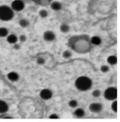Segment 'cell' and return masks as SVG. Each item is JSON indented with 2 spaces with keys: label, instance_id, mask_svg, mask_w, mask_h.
<instances>
[{
  "label": "cell",
  "instance_id": "obj_9",
  "mask_svg": "<svg viewBox=\"0 0 120 122\" xmlns=\"http://www.w3.org/2000/svg\"><path fill=\"white\" fill-rule=\"evenodd\" d=\"M8 78H9V80H10L12 82H16L19 79V74L17 72H15V71H11V72H10L8 74Z\"/></svg>",
  "mask_w": 120,
  "mask_h": 122
},
{
  "label": "cell",
  "instance_id": "obj_11",
  "mask_svg": "<svg viewBox=\"0 0 120 122\" xmlns=\"http://www.w3.org/2000/svg\"><path fill=\"white\" fill-rule=\"evenodd\" d=\"M91 43L93 45H100L101 44V39L99 36H94L91 39Z\"/></svg>",
  "mask_w": 120,
  "mask_h": 122
},
{
  "label": "cell",
  "instance_id": "obj_19",
  "mask_svg": "<svg viewBox=\"0 0 120 122\" xmlns=\"http://www.w3.org/2000/svg\"><path fill=\"white\" fill-rule=\"evenodd\" d=\"M112 109L114 112H117V102L115 101L113 103H112Z\"/></svg>",
  "mask_w": 120,
  "mask_h": 122
},
{
  "label": "cell",
  "instance_id": "obj_20",
  "mask_svg": "<svg viewBox=\"0 0 120 122\" xmlns=\"http://www.w3.org/2000/svg\"><path fill=\"white\" fill-rule=\"evenodd\" d=\"M40 17H42V18H45V17H47V15H48V12L45 10H41L40 11Z\"/></svg>",
  "mask_w": 120,
  "mask_h": 122
},
{
  "label": "cell",
  "instance_id": "obj_23",
  "mask_svg": "<svg viewBox=\"0 0 120 122\" xmlns=\"http://www.w3.org/2000/svg\"><path fill=\"white\" fill-rule=\"evenodd\" d=\"M100 71H102V72H106V71H109V68H108V66H101V68H100Z\"/></svg>",
  "mask_w": 120,
  "mask_h": 122
},
{
  "label": "cell",
  "instance_id": "obj_6",
  "mask_svg": "<svg viewBox=\"0 0 120 122\" xmlns=\"http://www.w3.org/2000/svg\"><path fill=\"white\" fill-rule=\"evenodd\" d=\"M89 109L93 113H100L102 110V105L99 102H94L89 106Z\"/></svg>",
  "mask_w": 120,
  "mask_h": 122
},
{
  "label": "cell",
  "instance_id": "obj_12",
  "mask_svg": "<svg viewBox=\"0 0 120 122\" xmlns=\"http://www.w3.org/2000/svg\"><path fill=\"white\" fill-rule=\"evenodd\" d=\"M51 8H52V10H61V8H62V6H61V4H60L59 2H53L52 4H51Z\"/></svg>",
  "mask_w": 120,
  "mask_h": 122
},
{
  "label": "cell",
  "instance_id": "obj_14",
  "mask_svg": "<svg viewBox=\"0 0 120 122\" xmlns=\"http://www.w3.org/2000/svg\"><path fill=\"white\" fill-rule=\"evenodd\" d=\"M74 115L78 117H83L85 116V111L82 108H78L76 109V111L74 112Z\"/></svg>",
  "mask_w": 120,
  "mask_h": 122
},
{
  "label": "cell",
  "instance_id": "obj_8",
  "mask_svg": "<svg viewBox=\"0 0 120 122\" xmlns=\"http://www.w3.org/2000/svg\"><path fill=\"white\" fill-rule=\"evenodd\" d=\"M9 109V106L6 102L0 101V114H5Z\"/></svg>",
  "mask_w": 120,
  "mask_h": 122
},
{
  "label": "cell",
  "instance_id": "obj_26",
  "mask_svg": "<svg viewBox=\"0 0 120 122\" xmlns=\"http://www.w3.org/2000/svg\"><path fill=\"white\" fill-rule=\"evenodd\" d=\"M38 63H39V64H43V63H44V59L41 58V57H40V58L38 59Z\"/></svg>",
  "mask_w": 120,
  "mask_h": 122
},
{
  "label": "cell",
  "instance_id": "obj_27",
  "mask_svg": "<svg viewBox=\"0 0 120 122\" xmlns=\"http://www.w3.org/2000/svg\"><path fill=\"white\" fill-rule=\"evenodd\" d=\"M36 3H41V0H34ZM49 1H51V0H49Z\"/></svg>",
  "mask_w": 120,
  "mask_h": 122
},
{
  "label": "cell",
  "instance_id": "obj_24",
  "mask_svg": "<svg viewBox=\"0 0 120 122\" xmlns=\"http://www.w3.org/2000/svg\"><path fill=\"white\" fill-rule=\"evenodd\" d=\"M50 118H51V119H57V118H58V116L55 115V114H53V115L50 116Z\"/></svg>",
  "mask_w": 120,
  "mask_h": 122
},
{
  "label": "cell",
  "instance_id": "obj_3",
  "mask_svg": "<svg viewBox=\"0 0 120 122\" xmlns=\"http://www.w3.org/2000/svg\"><path fill=\"white\" fill-rule=\"evenodd\" d=\"M104 97L108 101H115L117 98V89L115 87H109L104 91Z\"/></svg>",
  "mask_w": 120,
  "mask_h": 122
},
{
  "label": "cell",
  "instance_id": "obj_10",
  "mask_svg": "<svg viewBox=\"0 0 120 122\" xmlns=\"http://www.w3.org/2000/svg\"><path fill=\"white\" fill-rule=\"evenodd\" d=\"M7 41H8V42H9V43L15 44V43L17 42L18 39H17L16 35H14V34H10V35H9V36H8V38H7Z\"/></svg>",
  "mask_w": 120,
  "mask_h": 122
},
{
  "label": "cell",
  "instance_id": "obj_2",
  "mask_svg": "<svg viewBox=\"0 0 120 122\" xmlns=\"http://www.w3.org/2000/svg\"><path fill=\"white\" fill-rule=\"evenodd\" d=\"M14 13L13 10L8 6H1L0 7V20L2 21H10L13 18Z\"/></svg>",
  "mask_w": 120,
  "mask_h": 122
},
{
  "label": "cell",
  "instance_id": "obj_4",
  "mask_svg": "<svg viewBox=\"0 0 120 122\" xmlns=\"http://www.w3.org/2000/svg\"><path fill=\"white\" fill-rule=\"evenodd\" d=\"M11 9L16 11H21L25 9V3L22 0H14L11 3Z\"/></svg>",
  "mask_w": 120,
  "mask_h": 122
},
{
  "label": "cell",
  "instance_id": "obj_18",
  "mask_svg": "<svg viewBox=\"0 0 120 122\" xmlns=\"http://www.w3.org/2000/svg\"><path fill=\"white\" fill-rule=\"evenodd\" d=\"M77 104H78V102L74 101V100H72V101H70V102H69V105L71 107V108H75V107H77Z\"/></svg>",
  "mask_w": 120,
  "mask_h": 122
},
{
  "label": "cell",
  "instance_id": "obj_22",
  "mask_svg": "<svg viewBox=\"0 0 120 122\" xmlns=\"http://www.w3.org/2000/svg\"><path fill=\"white\" fill-rule=\"evenodd\" d=\"M92 95H93L95 98H98V97H100V91L98 90V89H97V90H94Z\"/></svg>",
  "mask_w": 120,
  "mask_h": 122
},
{
  "label": "cell",
  "instance_id": "obj_25",
  "mask_svg": "<svg viewBox=\"0 0 120 122\" xmlns=\"http://www.w3.org/2000/svg\"><path fill=\"white\" fill-rule=\"evenodd\" d=\"M25 40H26V37H25V35H22V36L20 37V41H25Z\"/></svg>",
  "mask_w": 120,
  "mask_h": 122
},
{
  "label": "cell",
  "instance_id": "obj_21",
  "mask_svg": "<svg viewBox=\"0 0 120 122\" xmlns=\"http://www.w3.org/2000/svg\"><path fill=\"white\" fill-rule=\"evenodd\" d=\"M63 56H64L65 58H69V57L71 56V54H70V52H69V51H65V52L63 53Z\"/></svg>",
  "mask_w": 120,
  "mask_h": 122
},
{
  "label": "cell",
  "instance_id": "obj_13",
  "mask_svg": "<svg viewBox=\"0 0 120 122\" xmlns=\"http://www.w3.org/2000/svg\"><path fill=\"white\" fill-rule=\"evenodd\" d=\"M108 63L110 64V65H115L116 63H117V58H116V56H110L109 57H108Z\"/></svg>",
  "mask_w": 120,
  "mask_h": 122
},
{
  "label": "cell",
  "instance_id": "obj_7",
  "mask_svg": "<svg viewBox=\"0 0 120 122\" xmlns=\"http://www.w3.org/2000/svg\"><path fill=\"white\" fill-rule=\"evenodd\" d=\"M43 39L46 41H53L55 39V34L52 31H46L43 34Z\"/></svg>",
  "mask_w": 120,
  "mask_h": 122
},
{
  "label": "cell",
  "instance_id": "obj_16",
  "mask_svg": "<svg viewBox=\"0 0 120 122\" xmlns=\"http://www.w3.org/2000/svg\"><path fill=\"white\" fill-rule=\"evenodd\" d=\"M28 25H29V23H28V21L26 19H22L20 21V25L23 26V27H26Z\"/></svg>",
  "mask_w": 120,
  "mask_h": 122
},
{
  "label": "cell",
  "instance_id": "obj_5",
  "mask_svg": "<svg viewBox=\"0 0 120 122\" xmlns=\"http://www.w3.org/2000/svg\"><path fill=\"white\" fill-rule=\"evenodd\" d=\"M40 98H41L42 100L47 101V100H50V99L52 98V96H53V92L51 91L50 89H48V88H45V89H42V90L40 91Z\"/></svg>",
  "mask_w": 120,
  "mask_h": 122
},
{
  "label": "cell",
  "instance_id": "obj_15",
  "mask_svg": "<svg viewBox=\"0 0 120 122\" xmlns=\"http://www.w3.org/2000/svg\"><path fill=\"white\" fill-rule=\"evenodd\" d=\"M8 33L9 31L6 27H1L0 28V37L1 38H4V37H7L8 36Z\"/></svg>",
  "mask_w": 120,
  "mask_h": 122
},
{
  "label": "cell",
  "instance_id": "obj_1",
  "mask_svg": "<svg viewBox=\"0 0 120 122\" xmlns=\"http://www.w3.org/2000/svg\"><path fill=\"white\" fill-rule=\"evenodd\" d=\"M75 86L80 91H86L89 88H91L92 81L90 78L86 76H80L79 78H77L75 82Z\"/></svg>",
  "mask_w": 120,
  "mask_h": 122
},
{
  "label": "cell",
  "instance_id": "obj_17",
  "mask_svg": "<svg viewBox=\"0 0 120 122\" xmlns=\"http://www.w3.org/2000/svg\"><path fill=\"white\" fill-rule=\"evenodd\" d=\"M60 30L62 31V32H64V33L69 32V30H70V26H69L68 25H62L60 26Z\"/></svg>",
  "mask_w": 120,
  "mask_h": 122
}]
</instances>
